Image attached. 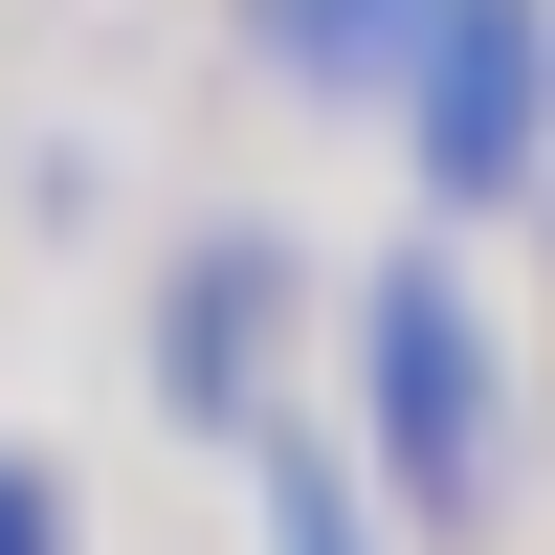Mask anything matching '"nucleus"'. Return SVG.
I'll return each instance as SVG.
<instances>
[{"label": "nucleus", "mask_w": 555, "mask_h": 555, "mask_svg": "<svg viewBox=\"0 0 555 555\" xmlns=\"http://www.w3.org/2000/svg\"><path fill=\"white\" fill-rule=\"evenodd\" d=\"M356 489H378V533H489L512 512V378H489V311L467 267H444V222L400 267H356Z\"/></svg>", "instance_id": "obj_1"}, {"label": "nucleus", "mask_w": 555, "mask_h": 555, "mask_svg": "<svg viewBox=\"0 0 555 555\" xmlns=\"http://www.w3.org/2000/svg\"><path fill=\"white\" fill-rule=\"evenodd\" d=\"M245 489H267V555H378V489H356L311 423H267V444H245Z\"/></svg>", "instance_id": "obj_5"}, {"label": "nucleus", "mask_w": 555, "mask_h": 555, "mask_svg": "<svg viewBox=\"0 0 555 555\" xmlns=\"http://www.w3.org/2000/svg\"><path fill=\"white\" fill-rule=\"evenodd\" d=\"M400 156H423V222L533 201L555 178V0H444L400 67Z\"/></svg>", "instance_id": "obj_2"}, {"label": "nucleus", "mask_w": 555, "mask_h": 555, "mask_svg": "<svg viewBox=\"0 0 555 555\" xmlns=\"http://www.w3.org/2000/svg\"><path fill=\"white\" fill-rule=\"evenodd\" d=\"M267 334H289V245H267V222H201V245L156 267V400L201 444H267Z\"/></svg>", "instance_id": "obj_3"}, {"label": "nucleus", "mask_w": 555, "mask_h": 555, "mask_svg": "<svg viewBox=\"0 0 555 555\" xmlns=\"http://www.w3.org/2000/svg\"><path fill=\"white\" fill-rule=\"evenodd\" d=\"M0 555H89V533H67V467H44V444H0Z\"/></svg>", "instance_id": "obj_6"}, {"label": "nucleus", "mask_w": 555, "mask_h": 555, "mask_svg": "<svg viewBox=\"0 0 555 555\" xmlns=\"http://www.w3.org/2000/svg\"><path fill=\"white\" fill-rule=\"evenodd\" d=\"M245 23H267V67H289L311 112H356V89H400V67H423V23H444V0H245Z\"/></svg>", "instance_id": "obj_4"}]
</instances>
